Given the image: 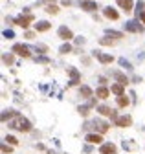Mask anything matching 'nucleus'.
Instances as JSON below:
<instances>
[{
  "label": "nucleus",
  "instance_id": "2eb2a0df",
  "mask_svg": "<svg viewBox=\"0 0 145 154\" xmlns=\"http://www.w3.org/2000/svg\"><path fill=\"white\" fill-rule=\"evenodd\" d=\"M50 28H51V24H50L48 20H39L37 24H35V29L37 31H48Z\"/></svg>",
  "mask_w": 145,
  "mask_h": 154
},
{
  "label": "nucleus",
  "instance_id": "c756f323",
  "mask_svg": "<svg viewBox=\"0 0 145 154\" xmlns=\"http://www.w3.org/2000/svg\"><path fill=\"white\" fill-rule=\"evenodd\" d=\"M119 64L123 66V68H127V70H130V68H132V66H130V62H127L125 59H119Z\"/></svg>",
  "mask_w": 145,
  "mask_h": 154
},
{
  "label": "nucleus",
  "instance_id": "2f4dec72",
  "mask_svg": "<svg viewBox=\"0 0 145 154\" xmlns=\"http://www.w3.org/2000/svg\"><path fill=\"white\" fill-rule=\"evenodd\" d=\"M37 51H42V53H46V51H48V48H46V46H42V44H39V46H37Z\"/></svg>",
  "mask_w": 145,
  "mask_h": 154
},
{
  "label": "nucleus",
  "instance_id": "f3484780",
  "mask_svg": "<svg viewBox=\"0 0 145 154\" xmlns=\"http://www.w3.org/2000/svg\"><path fill=\"white\" fill-rule=\"evenodd\" d=\"M114 77L118 79V83H119V84H123V86H127V84H129V79H127V75H123L121 72H114Z\"/></svg>",
  "mask_w": 145,
  "mask_h": 154
},
{
  "label": "nucleus",
  "instance_id": "5701e85b",
  "mask_svg": "<svg viewBox=\"0 0 145 154\" xmlns=\"http://www.w3.org/2000/svg\"><path fill=\"white\" fill-rule=\"evenodd\" d=\"M107 37H114V39H123V33L114 31V29H107Z\"/></svg>",
  "mask_w": 145,
  "mask_h": 154
},
{
  "label": "nucleus",
  "instance_id": "cd10ccee",
  "mask_svg": "<svg viewBox=\"0 0 145 154\" xmlns=\"http://www.w3.org/2000/svg\"><path fill=\"white\" fill-rule=\"evenodd\" d=\"M57 11H59L57 6H48L46 7V13H50V15H57Z\"/></svg>",
  "mask_w": 145,
  "mask_h": 154
},
{
  "label": "nucleus",
  "instance_id": "72a5a7b5",
  "mask_svg": "<svg viewBox=\"0 0 145 154\" xmlns=\"http://www.w3.org/2000/svg\"><path fill=\"white\" fill-rule=\"evenodd\" d=\"M2 152L6 154V152H11V147H7V145H2Z\"/></svg>",
  "mask_w": 145,
  "mask_h": 154
},
{
  "label": "nucleus",
  "instance_id": "1a4fd4ad",
  "mask_svg": "<svg viewBox=\"0 0 145 154\" xmlns=\"http://www.w3.org/2000/svg\"><path fill=\"white\" fill-rule=\"evenodd\" d=\"M103 15H105L107 18H110V20H118V18H119V13H118L114 7H110V6L103 9Z\"/></svg>",
  "mask_w": 145,
  "mask_h": 154
},
{
  "label": "nucleus",
  "instance_id": "393cba45",
  "mask_svg": "<svg viewBox=\"0 0 145 154\" xmlns=\"http://www.w3.org/2000/svg\"><path fill=\"white\" fill-rule=\"evenodd\" d=\"M59 51H61V53H70V51H72V46H70V44H68V42H64V44H63V46H61V48H59Z\"/></svg>",
  "mask_w": 145,
  "mask_h": 154
},
{
  "label": "nucleus",
  "instance_id": "6e6552de",
  "mask_svg": "<svg viewBox=\"0 0 145 154\" xmlns=\"http://www.w3.org/2000/svg\"><path fill=\"white\" fill-rule=\"evenodd\" d=\"M114 123H116L118 127H130L132 119H130V116H118L116 119H114Z\"/></svg>",
  "mask_w": 145,
  "mask_h": 154
},
{
  "label": "nucleus",
  "instance_id": "412c9836",
  "mask_svg": "<svg viewBox=\"0 0 145 154\" xmlns=\"http://www.w3.org/2000/svg\"><path fill=\"white\" fill-rule=\"evenodd\" d=\"M90 108H92L90 105H83V106H79V108H77V112H79L81 116H85V117H86V116H88V112H90Z\"/></svg>",
  "mask_w": 145,
  "mask_h": 154
},
{
  "label": "nucleus",
  "instance_id": "473e14b6",
  "mask_svg": "<svg viewBox=\"0 0 145 154\" xmlns=\"http://www.w3.org/2000/svg\"><path fill=\"white\" fill-rule=\"evenodd\" d=\"M75 44H79V46H83V44H85V39H83V37H77V39H75Z\"/></svg>",
  "mask_w": 145,
  "mask_h": 154
},
{
  "label": "nucleus",
  "instance_id": "7c9ffc66",
  "mask_svg": "<svg viewBox=\"0 0 145 154\" xmlns=\"http://www.w3.org/2000/svg\"><path fill=\"white\" fill-rule=\"evenodd\" d=\"M4 37H6V39H13V37H15V33H13L11 29H6V31H4Z\"/></svg>",
  "mask_w": 145,
  "mask_h": 154
},
{
  "label": "nucleus",
  "instance_id": "c9c22d12",
  "mask_svg": "<svg viewBox=\"0 0 145 154\" xmlns=\"http://www.w3.org/2000/svg\"><path fill=\"white\" fill-rule=\"evenodd\" d=\"M37 62H48V57H39Z\"/></svg>",
  "mask_w": 145,
  "mask_h": 154
},
{
  "label": "nucleus",
  "instance_id": "9b49d317",
  "mask_svg": "<svg viewBox=\"0 0 145 154\" xmlns=\"http://www.w3.org/2000/svg\"><path fill=\"white\" fill-rule=\"evenodd\" d=\"M57 33H59V37L63 39V40H70V39H74V35H72V31H70L66 26H61V28L57 29Z\"/></svg>",
  "mask_w": 145,
  "mask_h": 154
},
{
  "label": "nucleus",
  "instance_id": "20e7f679",
  "mask_svg": "<svg viewBox=\"0 0 145 154\" xmlns=\"http://www.w3.org/2000/svg\"><path fill=\"white\" fill-rule=\"evenodd\" d=\"M97 112H99L101 116H110V119H116V117H118L116 110L110 108V106H107V105H99V106H97Z\"/></svg>",
  "mask_w": 145,
  "mask_h": 154
},
{
  "label": "nucleus",
  "instance_id": "f8f14e48",
  "mask_svg": "<svg viewBox=\"0 0 145 154\" xmlns=\"http://www.w3.org/2000/svg\"><path fill=\"white\" fill-rule=\"evenodd\" d=\"M81 9L90 11V13H92V11H96V9H97V4H96V2H92V0H83V2H81Z\"/></svg>",
  "mask_w": 145,
  "mask_h": 154
},
{
  "label": "nucleus",
  "instance_id": "7ed1b4c3",
  "mask_svg": "<svg viewBox=\"0 0 145 154\" xmlns=\"http://www.w3.org/2000/svg\"><path fill=\"white\" fill-rule=\"evenodd\" d=\"M143 22L138 18V20H129V22H125V31H132V33H140V31H143Z\"/></svg>",
  "mask_w": 145,
  "mask_h": 154
},
{
  "label": "nucleus",
  "instance_id": "a211bd4d",
  "mask_svg": "<svg viewBox=\"0 0 145 154\" xmlns=\"http://www.w3.org/2000/svg\"><path fill=\"white\" fill-rule=\"evenodd\" d=\"M108 94H110V92H108V88H107V86H99L97 90H96V95H97V97H101V99H107V97H108Z\"/></svg>",
  "mask_w": 145,
  "mask_h": 154
},
{
  "label": "nucleus",
  "instance_id": "bb28decb",
  "mask_svg": "<svg viewBox=\"0 0 145 154\" xmlns=\"http://www.w3.org/2000/svg\"><path fill=\"white\" fill-rule=\"evenodd\" d=\"M99 44H103V46H112L114 40H110L108 37H103V39H99Z\"/></svg>",
  "mask_w": 145,
  "mask_h": 154
},
{
  "label": "nucleus",
  "instance_id": "0eeeda50",
  "mask_svg": "<svg viewBox=\"0 0 145 154\" xmlns=\"http://www.w3.org/2000/svg\"><path fill=\"white\" fill-rule=\"evenodd\" d=\"M15 22H17L18 26H22V28H28V26H29V22H33V15H31V13H26L24 17H18Z\"/></svg>",
  "mask_w": 145,
  "mask_h": 154
},
{
  "label": "nucleus",
  "instance_id": "ddd939ff",
  "mask_svg": "<svg viewBox=\"0 0 145 154\" xmlns=\"http://www.w3.org/2000/svg\"><path fill=\"white\" fill-rule=\"evenodd\" d=\"M68 73H70V77H72V81H70V86H75V84H79V72L75 70V68H68Z\"/></svg>",
  "mask_w": 145,
  "mask_h": 154
},
{
  "label": "nucleus",
  "instance_id": "f257e3e1",
  "mask_svg": "<svg viewBox=\"0 0 145 154\" xmlns=\"http://www.w3.org/2000/svg\"><path fill=\"white\" fill-rule=\"evenodd\" d=\"M108 123H105L103 119H94V121H86L85 125H83V128L88 130V128H96L97 130V134H105V132L108 130Z\"/></svg>",
  "mask_w": 145,
  "mask_h": 154
},
{
  "label": "nucleus",
  "instance_id": "dca6fc26",
  "mask_svg": "<svg viewBox=\"0 0 145 154\" xmlns=\"http://www.w3.org/2000/svg\"><path fill=\"white\" fill-rule=\"evenodd\" d=\"M86 141L88 143H103V138H101V134H86Z\"/></svg>",
  "mask_w": 145,
  "mask_h": 154
},
{
  "label": "nucleus",
  "instance_id": "b1692460",
  "mask_svg": "<svg viewBox=\"0 0 145 154\" xmlns=\"http://www.w3.org/2000/svg\"><path fill=\"white\" fill-rule=\"evenodd\" d=\"M13 116H17L15 110H4V114H2V121H6V119H9V117H13Z\"/></svg>",
  "mask_w": 145,
  "mask_h": 154
},
{
  "label": "nucleus",
  "instance_id": "4c0bfd02",
  "mask_svg": "<svg viewBox=\"0 0 145 154\" xmlns=\"http://www.w3.org/2000/svg\"><path fill=\"white\" fill-rule=\"evenodd\" d=\"M63 6H70V0H63Z\"/></svg>",
  "mask_w": 145,
  "mask_h": 154
},
{
  "label": "nucleus",
  "instance_id": "f03ea898",
  "mask_svg": "<svg viewBox=\"0 0 145 154\" xmlns=\"http://www.w3.org/2000/svg\"><path fill=\"white\" fill-rule=\"evenodd\" d=\"M11 128H17L20 132H29L31 130V123H29L28 119H24V117H17L11 123Z\"/></svg>",
  "mask_w": 145,
  "mask_h": 154
},
{
  "label": "nucleus",
  "instance_id": "4be33fe9",
  "mask_svg": "<svg viewBox=\"0 0 145 154\" xmlns=\"http://www.w3.org/2000/svg\"><path fill=\"white\" fill-rule=\"evenodd\" d=\"M79 94H81V97H92V90H90L88 86H81Z\"/></svg>",
  "mask_w": 145,
  "mask_h": 154
},
{
  "label": "nucleus",
  "instance_id": "e433bc0d",
  "mask_svg": "<svg viewBox=\"0 0 145 154\" xmlns=\"http://www.w3.org/2000/svg\"><path fill=\"white\" fill-rule=\"evenodd\" d=\"M138 18H140V20H141V22H143V24H145V11H143V13H141V15H140V17H138Z\"/></svg>",
  "mask_w": 145,
  "mask_h": 154
},
{
  "label": "nucleus",
  "instance_id": "c85d7f7f",
  "mask_svg": "<svg viewBox=\"0 0 145 154\" xmlns=\"http://www.w3.org/2000/svg\"><path fill=\"white\" fill-rule=\"evenodd\" d=\"M4 141H7L9 145H17V143H18V141H17V138H13V136H6V139H4Z\"/></svg>",
  "mask_w": 145,
  "mask_h": 154
},
{
  "label": "nucleus",
  "instance_id": "9d476101",
  "mask_svg": "<svg viewBox=\"0 0 145 154\" xmlns=\"http://www.w3.org/2000/svg\"><path fill=\"white\" fill-rule=\"evenodd\" d=\"M99 152L101 154H114L116 152V145H114V143H101Z\"/></svg>",
  "mask_w": 145,
  "mask_h": 154
},
{
  "label": "nucleus",
  "instance_id": "6ab92c4d",
  "mask_svg": "<svg viewBox=\"0 0 145 154\" xmlns=\"http://www.w3.org/2000/svg\"><path fill=\"white\" fill-rule=\"evenodd\" d=\"M123 90H125V86L119 84V83H116V84H112V86H110V92H114L116 95H123Z\"/></svg>",
  "mask_w": 145,
  "mask_h": 154
},
{
  "label": "nucleus",
  "instance_id": "aec40b11",
  "mask_svg": "<svg viewBox=\"0 0 145 154\" xmlns=\"http://www.w3.org/2000/svg\"><path fill=\"white\" fill-rule=\"evenodd\" d=\"M116 101H118V106H121V108H125V106L130 103V101H129V97H127L125 94H123V95H118Z\"/></svg>",
  "mask_w": 145,
  "mask_h": 154
},
{
  "label": "nucleus",
  "instance_id": "a878e982",
  "mask_svg": "<svg viewBox=\"0 0 145 154\" xmlns=\"http://www.w3.org/2000/svg\"><path fill=\"white\" fill-rule=\"evenodd\" d=\"M2 61H4L6 64H11V62H13V55H11V53H4V55H2Z\"/></svg>",
  "mask_w": 145,
  "mask_h": 154
},
{
  "label": "nucleus",
  "instance_id": "423d86ee",
  "mask_svg": "<svg viewBox=\"0 0 145 154\" xmlns=\"http://www.w3.org/2000/svg\"><path fill=\"white\" fill-rule=\"evenodd\" d=\"M13 51L17 53V55H20V57H29V48L28 46H24V44H15L13 46Z\"/></svg>",
  "mask_w": 145,
  "mask_h": 154
},
{
  "label": "nucleus",
  "instance_id": "4468645a",
  "mask_svg": "<svg viewBox=\"0 0 145 154\" xmlns=\"http://www.w3.org/2000/svg\"><path fill=\"white\" fill-rule=\"evenodd\" d=\"M116 2L121 9H125V13H130L132 11V0H116Z\"/></svg>",
  "mask_w": 145,
  "mask_h": 154
},
{
  "label": "nucleus",
  "instance_id": "39448f33",
  "mask_svg": "<svg viewBox=\"0 0 145 154\" xmlns=\"http://www.w3.org/2000/svg\"><path fill=\"white\" fill-rule=\"evenodd\" d=\"M94 57H97V61L103 62V64H110L114 61V57L110 53H103V51H94Z\"/></svg>",
  "mask_w": 145,
  "mask_h": 154
},
{
  "label": "nucleus",
  "instance_id": "f704fd0d",
  "mask_svg": "<svg viewBox=\"0 0 145 154\" xmlns=\"http://www.w3.org/2000/svg\"><path fill=\"white\" fill-rule=\"evenodd\" d=\"M33 37H35V33H31V31L26 33V39H33Z\"/></svg>",
  "mask_w": 145,
  "mask_h": 154
}]
</instances>
